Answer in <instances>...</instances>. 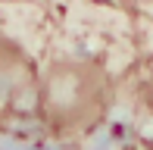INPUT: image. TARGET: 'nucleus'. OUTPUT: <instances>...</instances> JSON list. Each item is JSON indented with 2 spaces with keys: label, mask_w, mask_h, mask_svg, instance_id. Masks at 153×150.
<instances>
[{
  "label": "nucleus",
  "mask_w": 153,
  "mask_h": 150,
  "mask_svg": "<svg viewBox=\"0 0 153 150\" xmlns=\"http://www.w3.org/2000/svg\"><path fill=\"white\" fill-rule=\"evenodd\" d=\"M116 97L109 69L91 56H59L41 69L38 119L50 134H85L106 119Z\"/></svg>",
  "instance_id": "nucleus-1"
},
{
  "label": "nucleus",
  "mask_w": 153,
  "mask_h": 150,
  "mask_svg": "<svg viewBox=\"0 0 153 150\" xmlns=\"http://www.w3.org/2000/svg\"><path fill=\"white\" fill-rule=\"evenodd\" d=\"M41 69L19 41L0 35V128L38 119Z\"/></svg>",
  "instance_id": "nucleus-2"
}]
</instances>
